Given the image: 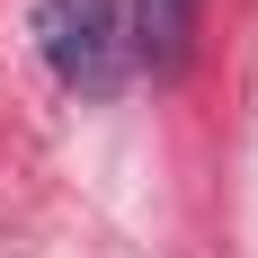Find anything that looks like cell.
<instances>
[{"label":"cell","instance_id":"obj_2","mask_svg":"<svg viewBox=\"0 0 258 258\" xmlns=\"http://www.w3.org/2000/svg\"><path fill=\"white\" fill-rule=\"evenodd\" d=\"M187 36H196V0H143V9H134V53H143L152 72H178Z\"/></svg>","mask_w":258,"mask_h":258},{"label":"cell","instance_id":"obj_1","mask_svg":"<svg viewBox=\"0 0 258 258\" xmlns=\"http://www.w3.org/2000/svg\"><path fill=\"white\" fill-rule=\"evenodd\" d=\"M36 53L53 62L62 89L107 98L125 80V9L116 0H36Z\"/></svg>","mask_w":258,"mask_h":258}]
</instances>
